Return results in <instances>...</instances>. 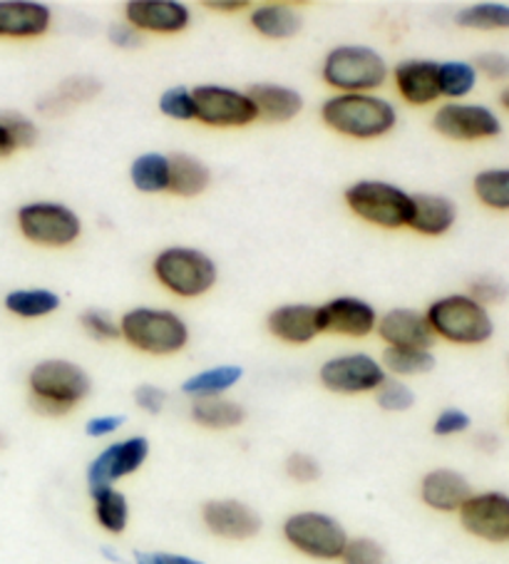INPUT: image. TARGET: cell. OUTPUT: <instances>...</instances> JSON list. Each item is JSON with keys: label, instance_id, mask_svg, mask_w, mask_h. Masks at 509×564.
I'll return each instance as SVG.
<instances>
[{"label": "cell", "instance_id": "cell-1", "mask_svg": "<svg viewBox=\"0 0 509 564\" xmlns=\"http://www.w3.org/2000/svg\"><path fill=\"white\" fill-rule=\"evenodd\" d=\"M93 393V378L80 364L45 358L28 373V403L43 417H65Z\"/></svg>", "mask_w": 509, "mask_h": 564}, {"label": "cell", "instance_id": "cell-2", "mask_svg": "<svg viewBox=\"0 0 509 564\" xmlns=\"http://www.w3.org/2000/svg\"><path fill=\"white\" fill-rule=\"evenodd\" d=\"M321 120L348 140H380L396 130L398 107L373 93L331 95L321 105Z\"/></svg>", "mask_w": 509, "mask_h": 564}, {"label": "cell", "instance_id": "cell-3", "mask_svg": "<svg viewBox=\"0 0 509 564\" xmlns=\"http://www.w3.org/2000/svg\"><path fill=\"white\" fill-rule=\"evenodd\" d=\"M120 338L144 356H174L189 344V324L172 308L137 306L120 316Z\"/></svg>", "mask_w": 509, "mask_h": 564}, {"label": "cell", "instance_id": "cell-4", "mask_svg": "<svg viewBox=\"0 0 509 564\" xmlns=\"http://www.w3.org/2000/svg\"><path fill=\"white\" fill-rule=\"evenodd\" d=\"M390 67L386 57L370 45H336L323 57L321 77L331 90L346 93H373L388 83Z\"/></svg>", "mask_w": 509, "mask_h": 564}, {"label": "cell", "instance_id": "cell-5", "mask_svg": "<svg viewBox=\"0 0 509 564\" xmlns=\"http://www.w3.org/2000/svg\"><path fill=\"white\" fill-rule=\"evenodd\" d=\"M152 274L174 296L202 299L217 286L219 267L202 249L166 247L152 259Z\"/></svg>", "mask_w": 509, "mask_h": 564}, {"label": "cell", "instance_id": "cell-6", "mask_svg": "<svg viewBox=\"0 0 509 564\" xmlns=\"http://www.w3.org/2000/svg\"><path fill=\"white\" fill-rule=\"evenodd\" d=\"M435 338L455 346H483L495 336V318L467 294L435 299L425 311Z\"/></svg>", "mask_w": 509, "mask_h": 564}, {"label": "cell", "instance_id": "cell-7", "mask_svg": "<svg viewBox=\"0 0 509 564\" xmlns=\"http://www.w3.org/2000/svg\"><path fill=\"white\" fill-rule=\"evenodd\" d=\"M281 534L291 550L316 562H338L350 540L344 522L321 510L289 514L281 524Z\"/></svg>", "mask_w": 509, "mask_h": 564}, {"label": "cell", "instance_id": "cell-8", "mask_svg": "<svg viewBox=\"0 0 509 564\" xmlns=\"http://www.w3.org/2000/svg\"><path fill=\"white\" fill-rule=\"evenodd\" d=\"M346 207L380 229H403L413 217V194L383 180H360L344 192Z\"/></svg>", "mask_w": 509, "mask_h": 564}, {"label": "cell", "instance_id": "cell-9", "mask_svg": "<svg viewBox=\"0 0 509 564\" xmlns=\"http://www.w3.org/2000/svg\"><path fill=\"white\" fill-rule=\"evenodd\" d=\"M18 229L35 247L65 249L83 237V219L63 202H31L18 209Z\"/></svg>", "mask_w": 509, "mask_h": 564}, {"label": "cell", "instance_id": "cell-10", "mask_svg": "<svg viewBox=\"0 0 509 564\" xmlns=\"http://www.w3.org/2000/svg\"><path fill=\"white\" fill-rule=\"evenodd\" d=\"M194 97V120L217 130L249 128L259 120L257 105L251 97L229 85H197L192 87Z\"/></svg>", "mask_w": 509, "mask_h": 564}, {"label": "cell", "instance_id": "cell-11", "mask_svg": "<svg viewBox=\"0 0 509 564\" xmlns=\"http://www.w3.org/2000/svg\"><path fill=\"white\" fill-rule=\"evenodd\" d=\"M150 453H152L150 437L144 435L122 437V441H115L107 447H102V451L90 460V465H87V473H85L87 492L115 488L120 480L140 473L144 468V463L150 460Z\"/></svg>", "mask_w": 509, "mask_h": 564}, {"label": "cell", "instance_id": "cell-12", "mask_svg": "<svg viewBox=\"0 0 509 564\" xmlns=\"http://www.w3.org/2000/svg\"><path fill=\"white\" fill-rule=\"evenodd\" d=\"M386 378V368L370 354L333 356L318 368L321 386L336 395L376 393Z\"/></svg>", "mask_w": 509, "mask_h": 564}, {"label": "cell", "instance_id": "cell-13", "mask_svg": "<svg viewBox=\"0 0 509 564\" xmlns=\"http://www.w3.org/2000/svg\"><path fill=\"white\" fill-rule=\"evenodd\" d=\"M433 130L453 142H483L502 134V120L487 105L445 102L433 115Z\"/></svg>", "mask_w": 509, "mask_h": 564}, {"label": "cell", "instance_id": "cell-14", "mask_svg": "<svg viewBox=\"0 0 509 564\" xmlns=\"http://www.w3.org/2000/svg\"><path fill=\"white\" fill-rule=\"evenodd\" d=\"M459 528L489 544L509 542V495L502 490L473 492L457 510Z\"/></svg>", "mask_w": 509, "mask_h": 564}, {"label": "cell", "instance_id": "cell-15", "mask_svg": "<svg viewBox=\"0 0 509 564\" xmlns=\"http://www.w3.org/2000/svg\"><path fill=\"white\" fill-rule=\"evenodd\" d=\"M202 522L209 534L227 542H249L259 538L263 518L249 502L237 498H217L202 505Z\"/></svg>", "mask_w": 509, "mask_h": 564}, {"label": "cell", "instance_id": "cell-16", "mask_svg": "<svg viewBox=\"0 0 509 564\" xmlns=\"http://www.w3.org/2000/svg\"><path fill=\"white\" fill-rule=\"evenodd\" d=\"M321 334L368 338L378 328V311L358 296H336L318 306Z\"/></svg>", "mask_w": 509, "mask_h": 564}, {"label": "cell", "instance_id": "cell-17", "mask_svg": "<svg viewBox=\"0 0 509 564\" xmlns=\"http://www.w3.org/2000/svg\"><path fill=\"white\" fill-rule=\"evenodd\" d=\"M124 23L142 35H180L189 28L192 11L180 0H130L124 6Z\"/></svg>", "mask_w": 509, "mask_h": 564}, {"label": "cell", "instance_id": "cell-18", "mask_svg": "<svg viewBox=\"0 0 509 564\" xmlns=\"http://www.w3.org/2000/svg\"><path fill=\"white\" fill-rule=\"evenodd\" d=\"M376 334L388 348H425L433 351L435 334L427 324L425 311L398 306L378 316Z\"/></svg>", "mask_w": 509, "mask_h": 564}, {"label": "cell", "instance_id": "cell-19", "mask_svg": "<svg viewBox=\"0 0 509 564\" xmlns=\"http://www.w3.org/2000/svg\"><path fill=\"white\" fill-rule=\"evenodd\" d=\"M393 83L400 100L410 107H427L440 100V63L408 57L393 67Z\"/></svg>", "mask_w": 509, "mask_h": 564}, {"label": "cell", "instance_id": "cell-20", "mask_svg": "<svg viewBox=\"0 0 509 564\" xmlns=\"http://www.w3.org/2000/svg\"><path fill=\"white\" fill-rule=\"evenodd\" d=\"M267 330L289 346H306L321 336L318 306L313 304H281L269 311Z\"/></svg>", "mask_w": 509, "mask_h": 564}, {"label": "cell", "instance_id": "cell-21", "mask_svg": "<svg viewBox=\"0 0 509 564\" xmlns=\"http://www.w3.org/2000/svg\"><path fill=\"white\" fill-rule=\"evenodd\" d=\"M473 492V482L467 480V475L455 468H433L420 480V500L425 508L443 514L457 512Z\"/></svg>", "mask_w": 509, "mask_h": 564}, {"label": "cell", "instance_id": "cell-22", "mask_svg": "<svg viewBox=\"0 0 509 564\" xmlns=\"http://www.w3.org/2000/svg\"><path fill=\"white\" fill-rule=\"evenodd\" d=\"M53 25L51 6L37 0H0V37H41Z\"/></svg>", "mask_w": 509, "mask_h": 564}, {"label": "cell", "instance_id": "cell-23", "mask_svg": "<svg viewBox=\"0 0 509 564\" xmlns=\"http://www.w3.org/2000/svg\"><path fill=\"white\" fill-rule=\"evenodd\" d=\"M247 95L251 97V102L257 105L259 120H267L273 124L296 120L303 112V105H306L296 87L279 83H257L249 87Z\"/></svg>", "mask_w": 509, "mask_h": 564}, {"label": "cell", "instance_id": "cell-24", "mask_svg": "<svg viewBox=\"0 0 509 564\" xmlns=\"http://www.w3.org/2000/svg\"><path fill=\"white\" fill-rule=\"evenodd\" d=\"M457 221V204L443 194L415 192L413 194V217L408 229L420 237H443Z\"/></svg>", "mask_w": 509, "mask_h": 564}, {"label": "cell", "instance_id": "cell-25", "mask_svg": "<svg viewBox=\"0 0 509 564\" xmlns=\"http://www.w3.org/2000/svg\"><path fill=\"white\" fill-rule=\"evenodd\" d=\"M249 25L267 41H289L303 28V15L289 3H261L249 8Z\"/></svg>", "mask_w": 509, "mask_h": 564}, {"label": "cell", "instance_id": "cell-26", "mask_svg": "<svg viewBox=\"0 0 509 564\" xmlns=\"http://www.w3.org/2000/svg\"><path fill=\"white\" fill-rule=\"evenodd\" d=\"M212 184V170L207 162L189 152L170 154V194L182 199L202 197Z\"/></svg>", "mask_w": 509, "mask_h": 564}, {"label": "cell", "instance_id": "cell-27", "mask_svg": "<svg viewBox=\"0 0 509 564\" xmlns=\"http://www.w3.org/2000/svg\"><path fill=\"white\" fill-rule=\"evenodd\" d=\"M189 415L194 423L204 427V431H234V427L247 423V408L237 401H231L227 395L199 398V401H192Z\"/></svg>", "mask_w": 509, "mask_h": 564}, {"label": "cell", "instance_id": "cell-28", "mask_svg": "<svg viewBox=\"0 0 509 564\" xmlns=\"http://www.w3.org/2000/svg\"><path fill=\"white\" fill-rule=\"evenodd\" d=\"M243 378V368L237 364H221L204 368V371L189 376L187 381L182 383L180 391L192 398V401H199V398H217L231 391L234 386H239Z\"/></svg>", "mask_w": 509, "mask_h": 564}, {"label": "cell", "instance_id": "cell-29", "mask_svg": "<svg viewBox=\"0 0 509 564\" xmlns=\"http://www.w3.org/2000/svg\"><path fill=\"white\" fill-rule=\"evenodd\" d=\"M100 90H102L100 80H95V77H90V75H75L57 85V90L47 93L43 100L37 102V107H41V110L47 115H61V112L71 110V107H75V105L95 100V97L100 95Z\"/></svg>", "mask_w": 509, "mask_h": 564}, {"label": "cell", "instance_id": "cell-30", "mask_svg": "<svg viewBox=\"0 0 509 564\" xmlns=\"http://www.w3.org/2000/svg\"><path fill=\"white\" fill-rule=\"evenodd\" d=\"M93 500V514L95 522L107 534H124L127 528H130V500L127 495L117 488H102V490H93L90 492Z\"/></svg>", "mask_w": 509, "mask_h": 564}, {"label": "cell", "instance_id": "cell-31", "mask_svg": "<svg viewBox=\"0 0 509 564\" xmlns=\"http://www.w3.org/2000/svg\"><path fill=\"white\" fill-rule=\"evenodd\" d=\"M130 182L142 194L170 192V158L162 152H144L132 162Z\"/></svg>", "mask_w": 509, "mask_h": 564}, {"label": "cell", "instance_id": "cell-32", "mask_svg": "<svg viewBox=\"0 0 509 564\" xmlns=\"http://www.w3.org/2000/svg\"><path fill=\"white\" fill-rule=\"evenodd\" d=\"M380 366L386 368L388 376L405 381V378L427 376L437 366V358L433 351H425V348H388L386 346Z\"/></svg>", "mask_w": 509, "mask_h": 564}, {"label": "cell", "instance_id": "cell-33", "mask_svg": "<svg viewBox=\"0 0 509 564\" xmlns=\"http://www.w3.org/2000/svg\"><path fill=\"white\" fill-rule=\"evenodd\" d=\"M63 299L51 289H15L6 296V308L18 318H45L61 308Z\"/></svg>", "mask_w": 509, "mask_h": 564}, {"label": "cell", "instance_id": "cell-34", "mask_svg": "<svg viewBox=\"0 0 509 564\" xmlns=\"http://www.w3.org/2000/svg\"><path fill=\"white\" fill-rule=\"evenodd\" d=\"M473 192L487 209L509 212V167H492L475 174Z\"/></svg>", "mask_w": 509, "mask_h": 564}, {"label": "cell", "instance_id": "cell-35", "mask_svg": "<svg viewBox=\"0 0 509 564\" xmlns=\"http://www.w3.org/2000/svg\"><path fill=\"white\" fill-rule=\"evenodd\" d=\"M479 75L473 63L467 61H447L440 63V97L447 102H463L465 97L477 87Z\"/></svg>", "mask_w": 509, "mask_h": 564}, {"label": "cell", "instance_id": "cell-36", "mask_svg": "<svg viewBox=\"0 0 509 564\" xmlns=\"http://www.w3.org/2000/svg\"><path fill=\"white\" fill-rule=\"evenodd\" d=\"M455 25L465 31H509L507 3H475L455 13Z\"/></svg>", "mask_w": 509, "mask_h": 564}, {"label": "cell", "instance_id": "cell-37", "mask_svg": "<svg viewBox=\"0 0 509 564\" xmlns=\"http://www.w3.org/2000/svg\"><path fill=\"white\" fill-rule=\"evenodd\" d=\"M415 401L418 398H415L413 388L393 376H388L376 391V403L380 411H386V413H408L410 408L415 405Z\"/></svg>", "mask_w": 509, "mask_h": 564}, {"label": "cell", "instance_id": "cell-38", "mask_svg": "<svg viewBox=\"0 0 509 564\" xmlns=\"http://www.w3.org/2000/svg\"><path fill=\"white\" fill-rule=\"evenodd\" d=\"M80 326L93 341H100V344L120 341V321L105 308H85L80 314Z\"/></svg>", "mask_w": 509, "mask_h": 564}, {"label": "cell", "instance_id": "cell-39", "mask_svg": "<svg viewBox=\"0 0 509 564\" xmlns=\"http://www.w3.org/2000/svg\"><path fill=\"white\" fill-rule=\"evenodd\" d=\"M338 562L340 564H390V554L383 544L373 538H350Z\"/></svg>", "mask_w": 509, "mask_h": 564}, {"label": "cell", "instance_id": "cell-40", "mask_svg": "<svg viewBox=\"0 0 509 564\" xmlns=\"http://www.w3.org/2000/svg\"><path fill=\"white\" fill-rule=\"evenodd\" d=\"M160 112L166 120L174 122H192L194 120V97L192 87H166L160 97Z\"/></svg>", "mask_w": 509, "mask_h": 564}, {"label": "cell", "instance_id": "cell-41", "mask_svg": "<svg viewBox=\"0 0 509 564\" xmlns=\"http://www.w3.org/2000/svg\"><path fill=\"white\" fill-rule=\"evenodd\" d=\"M0 128L8 132V138L15 144V150H31L37 142V124L25 118L23 112L0 110Z\"/></svg>", "mask_w": 509, "mask_h": 564}, {"label": "cell", "instance_id": "cell-42", "mask_svg": "<svg viewBox=\"0 0 509 564\" xmlns=\"http://www.w3.org/2000/svg\"><path fill=\"white\" fill-rule=\"evenodd\" d=\"M467 296L475 299L479 306H497L507 301L509 296V286L505 284L502 279L495 276V274H479L473 281H469L467 286Z\"/></svg>", "mask_w": 509, "mask_h": 564}, {"label": "cell", "instance_id": "cell-43", "mask_svg": "<svg viewBox=\"0 0 509 564\" xmlns=\"http://www.w3.org/2000/svg\"><path fill=\"white\" fill-rule=\"evenodd\" d=\"M283 470H286L289 480L299 482V485H311V482H318L321 475H323V468L318 458H313L311 453H303V451H296L291 453L286 463H283Z\"/></svg>", "mask_w": 509, "mask_h": 564}, {"label": "cell", "instance_id": "cell-44", "mask_svg": "<svg viewBox=\"0 0 509 564\" xmlns=\"http://www.w3.org/2000/svg\"><path fill=\"white\" fill-rule=\"evenodd\" d=\"M469 427H473V417H469V413H465L463 408H443L435 415L433 421V435L435 437H455V435H463L467 433Z\"/></svg>", "mask_w": 509, "mask_h": 564}, {"label": "cell", "instance_id": "cell-45", "mask_svg": "<svg viewBox=\"0 0 509 564\" xmlns=\"http://www.w3.org/2000/svg\"><path fill=\"white\" fill-rule=\"evenodd\" d=\"M473 65H475L477 75H485L487 80H495V83L509 80V55L507 53L485 51L475 57Z\"/></svg>", "mask_w": 509, "mask_h": 564}, {"label": "cell", "instance_id": "cell-46", "mask_svg": "<svg viewBox=\"0 0 509 564\" xmlns=\"http://www.w3.org/2000/svg\"><path fill=\"white\" fill-rule=\"evenodd\" d=\"M166 401H170V393L164 391L162 386H154V383H142L134 388V403L140 411L150 413V415H160L164 411Z\"/></svg>", "mask_w": 509, "mask_h": 564}, {"label": "cell", "instance_id": "cell-47", "mask_svg": "<svg viewBox=\"0 0 509 564\" xmlns=\"http://www.w3.org/2000/svg\"><path fill=\"white\" fill-rule=\"evenodd\" d=\"M127 423V417L120 413H110V415H95L90 421L85 423V435L87 437H95V441H100V437H110L115 435L120 427Z\"/></svg>", "mask_w": 509, "mask_h": 564}, {"label": "cell", "instance_id": "cell-48", "mask_svg": "<svg viewBox=\"0 0 509 564\" xmlns=\"http://www.w3.org/2000/svg\"><path fill=\"white\" fill-rule=\"evenodd\" d=\"M134 564H207L197 557H189V554L180 552H150V550H137L134 552Z\"/></svg>", "mask_w": 509, "mask_h": 564}, {"label": "cell", "instance_id": "cell-49", "mask_svg": "<svg viewBox=\"0 0 509 564\" xmlns=\"http://www.w3.org/2000/svg\"><path fill=\"white\" fill-rule=\"evenodd\" d=\"M107 41L115 47H122V51H132V47L142 45V33H137L134 28L127 23H117L110 25V31H107Z\"/></svg>", "mask_w": 509, "mask_h": 564}, {"label": "cell", "instance_id": "cell-50", "mask_svg": "<svg viewBox=\"0 0 509 564\" xmlns=\"http://www.w3.org/2000/svg\"><path fill=\"white\" fill-rule=\"evenodd\" d=\"M473 445L475 451H479L483 455H495L502 447V437H499L495 431H477L473 435Z\"/></svg>", "mask_w": 509, "mask_h": 564}, {"label": "cell", "instance_id": "cell-51", "mask_svg": "<svg viewBox=\"0 0 509 564\" xmlns=\"http://www.w3.org/2000/svg\"><path fill=\"white\" fill-rule=\"evenodd\" d=\"M204 8H207V11H214V13L231 15V13L249 11L251 3H249V0H207V3H204Z\"/></svg>", "mask_w": 509, "mask_h": 564}, {"label": "cell", "instance_id": "cell-52", "mask_svg": "<svg viewBox=\"0 0 509 564\" xmlns=\"http://www.w3.org/2000/svg\"><path fill=\"white\" fill-rule=\"evenodd\" d=\"M13 152H15V144L11 142V138H8V132L0 128V160L11 158Z\"/></svg>", "mask_w": 509, "mask_h": 564}, {"label": "cell", "instance_id": "cell-53", "mask_svg": "<svg viewBox=\"0 0 509 564\" xmlns=\"http://www.w3.org/2000/svg\"><path fill=\"white\" fill-rule=\"evenodd\" d=\"M499 105H502V107H505V110L509 112V85L505 87V90H502V95H499Z\"/></svg>", "mask_w": 509, "mask_h": 564}, {"label": "cell", "instance_id": "cell-54", "mask_svg": "<svg viewBox=\"0 0 509 564\" xmlns=\"http://www.w3.org/2000/svg\"><path fill=\"white\" fill-rule=\"evenodd\" d=\"M6 447H8V437L3 431H0V451H6Z\"/></svg>", "mask_w": 509, "mask_h": 564}, {"label": "cell", "instance_id": "cell-55", "mask_svg": "<svg viewBox=\"0 0 509 564\" xmlns=\"http://www.w3.org/2000/svg\"><path fill=\"white\" fill-rule=\"evenodd\" d=\"M507 364H509V361H507Z\"/></svg>", "mask_w": 509, "mask_h": 564}]
</instances>
